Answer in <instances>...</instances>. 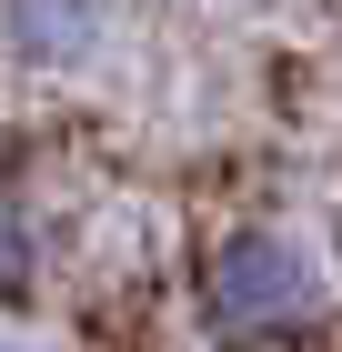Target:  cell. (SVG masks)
<instances>
[{
	"mask_svg": "<svg viewBox=\"0 0 342 352\" xmlns=\"http://www.w3.org/2000/svg\"><path fill=\"white\" fill-rule=\"evenodd\" d=\"M202 302L232 342H282V332L322 322L332 282H322V252L302 232H232L202 272Z\"/></svg>",
	"mask_w": 342,
	"mask_h": 352,
	"instance_id": "6da1fadb",
	"label": "cell"
},
{
	"mask_svg": "<svg viewBox=\"0 0 342 352\" xmlns=\"http://www.w3.org/2000/svg\"><path fill=\"white\" fill-rule=\"evenodd\" d=\"M111 30V0H0V41L21 60H41V71H61V60H91Z\"/></svg>",
	"mask_w": 342,
	"mask_h": 352,
	"instance_id": "7a4b0ae2",
	"label": "cell"
},
{
	"mask_svg": "<svg viewBox=\"0 0 342 352\" xmlns=\"http://www.w3.org/2000/svg\"><path fill=\"white\" fill-rule=\"evenodd\" d=\"M30 282H41V221H30L21 191L0 182V302H21Z\"/></svg>",
	"mask_w": 342,
	"mask_h": 352,
	"instance_id": "3957f363",
	"label": "cell"
},
{
	"mask_svg": "<svg viewBox=\"0 0 342 352\" xmlns=\"http://www.w3.org/2000/svg\"><path fill=\"white\" fill-rule=\"evenodd\" d=\"M0 352H21V342H0Z\"/></svg>",
	"mask_w": 342,
	"mask_h": 352,
	"instance_id": "277c9868",
	"label": "cell"
}]
</instances>
